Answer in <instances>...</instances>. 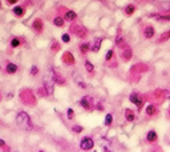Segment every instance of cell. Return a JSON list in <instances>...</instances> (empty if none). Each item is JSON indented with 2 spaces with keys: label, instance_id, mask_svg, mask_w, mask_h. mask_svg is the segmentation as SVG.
Instances as JSON below:
<instances>
[{
  "label": "cell",
  "instance_id": "obj_4",
  "mask_svg": "<svg viewBox=\"0 0 170 152\" xmlns=\"http://www.w3.org/2000/svg\"><path fill=\"white\" fill-rule=\"evenodd\" d=\"M129 100L132 101V103H134L135 106L138 107V108H141L142 104H144V100H142V98L140 96L138 93H132V95L129 96Z\"/></svg>",
  "mask_w": 170,
  "mask_h": 152
},
{
  "label": "cell",
  "instance_id": "obj_10",
  "mask_svg": "<svg viewBox=\"0 0 170 152\" xmlns=\"http://www.w3.org/2000/svg\"><path fill=\"white\" fill-rule=\"evenodd\" d=\"M76 17H77V15H76V12H73V11H68L65 14V20H68V21L75 20Z\"/></svg>",
  "mask_w": 170,
  "mask_h": 152
},
{
  "label": "cell",
  "instance_id": "obj_12",
  "mask_svg": "<svg viewBox=\"0 0 170 152\" xmlns=\"http://www.w3.org/2000/svg\"><path fill=\"white\" fill-rule=\"evenodd\" d=\"M18 71V66L13 63H8L7 64V72L8 74H15V72Z\"/></svg>",
  "mask_w": 170,
  "mask_h": 152
},
{
  "label": "cell",
  "instance_id": "obj_22",
  "mask_svg": "<svg viewBox=\"0 0 170 152\" xmlns=\"http://www.w3.org/2000/svg\"><path fill=\"white\" fill-rule=\"evenodd\" d=\"M66 115H68V119H69V120H72L73 116H75V113H73V109L72 108L68 109V111H66Z\"/></svg>",
  "mask_w": 170,
  "mask_h": 152
},
{
  "label": "cell",
  "instance_id": "obj_7",
  "mask_svg": "<svg viewBox=\"0 0 170 152\" xmlns=\"http://www.w3.org/2000/svg\"><path fill=\"white\" fill-rule=\"evenodd\" d=\"M125 118H126V120H128V121H133V120L135 119L134 112H133L132 109L126 108V109H125Z\"/></svg>",
  "mask_w": 170,
  "mask_h": 152
},
{
  "label": "cell",
  "instance_id": "obj_26",
  "mask_svg": "<svg viewBox=\"0 0 170 152\" xmlns=\"http://www.w3.org/2000/svg\"><path fill=\"white\" fill-rule=\"evenodd\" d=\"M73 131L77 132V133H78V132L83 131V127H81V126H75V127H73Z\"/></svg>",
  "mask_w": 170,
  "mask_h": 152
},
{
  "label": "cell",
  "instance_id": "obj_31",
  "mask_svg": "<svg viewBox=\"0 0 170 152\" xmlns=\"http://www.w3.org/2000/svg\"><path fill=\"white\" fill-rule=\"evenodd\" d=\"M105 152H110V151H109V149H105Z\"/></svg>",
  "mask_w": 170,
  "mask_h": 152
},
{
  "label": "cell",
  "instance_id": "obj_13",
  "mask_svg": "<svg viewBox=\"0 0 170 152\" xmlns=\"http://www.w3.org/2000/svg\"><path fill=\"white\" fill-rule=\"evenodd\" d=\"M13 14L16 15V16H19V17H21L23 16V14H24V9L21 8V7H19V6H16L13 8Z\"/></svg>",
  "mask_w": 170,
  "mask_h": 152
},
{
  "label": "cell",
  "instance_id": "obj_30",
  "mask_svg": "<svg viewBox=\"0 0 170 152\" xmlns=\"http://www.w3.org/2000/svg\"><path fill=\"white\" fill-rule=\"evenodd\" d=\"M8 3L9 4H15V3H16V0H8Z\"/></svg>",
  "mask_w": 170,
  "mask_h": 152
},
{
  "label": "cell",
  "instance_id": "obj_8",
  "mask_svg": "<svg viewBox=\"0 0 170 152\" xmlns=\"http://www.w3.org/2000/svg\"><path fill=\"white\" fill-rule=\"evenodd\" d=\"M154 36V28H153L152 26H147L146 28H145V37H147V39H150V37Z\"/></svg>",
  "mask_w": 170,
  "mask_h": 152
},
{
  "label": "cell",
  "instance_id": "obj_9",
  "mask_svg": "<svg viewBox=\"0 0 170 152\" xmlns=\"http://www.w3.org/2000/svg\"><path fill=\"white\" fill-rule=\"evenodd\" d=\"M101 43H102V39H101V37H97V39H96V40H95V44H93V47H92L93 52H97L98 49H100Z\"/></svg>",
  "mask_w": 170,
  "mask_h": 152
},
{
  "label": "cell",
  "instance_id": "obj_5",
  "mask_svg": "<svg viewBox=\"0 0 170 152\" xmlns=\"http://www.w3.org/2000/svg\"><path fill=\"white\" fill-rule=\"evenodd\" d=\"M121 58L124 60H130L132 58V48L129 46H125V47H121Z\"/></svg>",
  "mask_w": 170,
  "mask_h": 152
},
{
  "label": "cell",
  "instance_id": "obj_33",
  "mask_svg": "<svg viewBox=\"0 0 170 152\" xmlns=\"http://www.w3.org/2000/svg\"><path fill=\"white\" fill-rule=\"evenodd\" d=\"M39 152H44V151H39Z\"/></svg>",
  "mask_w": 170,
  "mask_h": 152
},
{
  "label": "cell",
  "instance_id": "obj_25",
  "mask_svg": "<svg viewBox=\"0 0 170 152\" xmlns=\"http://www.w3.org/2000/svg\"><path fill=\"white\" fill-rule=\"evenodd\" d=\"M69 40H71L69 35H68V34H64V35H63V41H64V43H68Z\"/></svg>",
  "mask_w": 170,
  "mask_h": 152
},
{
  "label": "cell",
  "instance_id": "obj_20",
  "mask_svg": "<svg viewBox=\"0 0 170 152\" xmlns=\"http://www.w3.org/2000/svg\"><path fill=\"white\" fill-rule=\"evenodd\" d=\"M33 27H35V29H37V31H41V20H35Z\"/></svg>",
  "mask_w": 170,
  "mask_h": 152
},
{
  "label": "cell",
  "instance_id": "obj_3",
  "mask_svg": "<svg viewBox=\"0 0 170 152\" xmlns=\"http://www.w3.org/2000/svg\"><path fill=\"white\" fill-rule=\"evenodd\" d=\"M93 146H95V143H93V140L90 138H84L83 140H81V143H80L81 149H85V151H88V149H92Z\"/></svg>",
  "mask_w": 170,
  "mask_h": 152
},
{
  "label": "cell",
  "instance_id": "obj_6",
  "mask_svg": "<svg viewBox=\"0 0 170 152\" xmlns=\"http://www.w3.org/2000/svg\"><path fill=\"white\" fill-rule=\"evenodd\" d=\"M80 104L85 109H90V107H92V98H90V96H84L80 100Z\"/></svg>",
  "mask_w": 170,
  "mask_h": 152
},
{
  "label": "cell",
  "instance_id": "obj_2",
  "mask_svg": "<svg viewBox=\"0 0 170 152\" xmlns=\"http://www.w3.org/2000/svg\"><path fill=\"white\" fill-rule=\"evenodd\" d=\"M55 75H56V72L53 71V69H49V71L47 72L45 78H44V87H45V91L48 95L53 93V84L56 83Z\"/></svg>",
  "mask_w": 170,
  "mask_h": 152
},
{
  "label": "cell",
  "instance_id": "obj_14",
  "mask_svg": "<svg viewBox=\"0 0 170 152\" xmlns=\"http://www.w3.org/2000/svg\"><path fill=\"white\" fill-rule=\"evenodd\" d=\"M146 113H147V115H149V116L154 115V113H156V107L153 106V104L147 106V108H146Z\"/></svg>",
  "mask_w": 170,
  "mask_h": 152
},
{
  "label": "cell",
  "instance_id": "obj_21",
  "mask_svg": "<svg viewBox=\"0 0 170 152\" xmlns=\"http://www.w3.org/2000/svg\"><path fill=\"white\" fill-rule=\"evenodd\" d=\"M89 51V44H83V46H81V52H83V54H87V52Z\"/></svg>",
  "mask_w": 170,
  "mask_h": 152
},
{
  "label": "cell",
  "instance_id": "obj_28",
  "mask_svg": "<svg viewBox=\"0 0 170 152\" xmlns=\"http://www.w3.org/2000/svg\"><path fill=\"white\" fill-rule=\"evenodd\" d=\"M162 7H164L165 9H170V1H167V3H164V6H162Z\"/></svg>",
  "mask_w": 170,
  "mask_h": 152
},
{
  "label": "cell",
  "instance_id": "obj_11",
  "mask_svg": "<svg viewBox=\"0 0 170 152\" xmlns=\"http://www.w3.org/2000/svg\"><path fill=\"white\" fill-rule=\"evenodd\" d=\"M147 141H150V143H153V141L157 140V133L154 131H149L147 132V136H146Z\"/></svg>",
  "mask_w": 170,
  "mask_h": 152
},
{
  "label": "cell",
  "instance_id": "obj_17",
  "mask_svg": "<svg viewBox=\"0 0 170 152\" xmlns=\"http://www.w3.org/2000/svg\"><path fill=\"white\" fill-rule=\"evenodd\" d=\"M85 68H87L88 72H93V69H95V67H93V64L90 63V61H85Z\"/></svg>",
  "mask_w": 170,
  "mask_h": 152
},
{
  "label": "cell",
  "instance_id": "obj_1",
  "mask_svg": "<svg viewBox=\"0 0 170 152\" xmlns=\"http://www.w3.org/2000/svg\"><path fill=\"white\" fill-rule=\"evenodd\" d=\"M16 123L20 128L23 129H31L32 128V121H31V118L27 112H19L18 115H16Z\"/></svg>",
  "mask_w": 170,
  "mask_h": 152
},
{
  "label": "cell",
  "instance_id": "obj_24",
  "mask_svg": "<svg viewBox=\"0 0 170 152\" xmlns=\"http://www.w3.org/2000/svg\"><path fill=\"white\" fill-rule=\"evenodd\" d=\"M112 56H113V51H112V49H109V51L107 52V56H105V59H107V60H110V59H112Z\"/></svg>",
  "mask_w": 170,
  "mask_h": 152
},
{
  "label": "cell",
  "instance_id": "obj_19",
  "mask_svg": "<svg viewBox=\"0 0 170 152\" xmlns=\"http://www.w3.org/2000/svg\"><path fill=\"white\" fill-rule=\"evenodd\" d=\"M112 121H113V116L110 115V113H108L107 118H105V124H107V126H110V124H112Z\"/></svg>",
  "mask_w": 170,
  "mask_h": 152
},
{
  "label": "cell",
  "instance_id": "obj_29",
  "mask_svg": "<svg viewBox=\"0 0 170 152\" xmlns=\"http://www.w3.org/2000/svg\"><path fill=\"white\" fill-rule=\"evenodd\" d=\"M0 147H3V148H6V149H8V147L6 146V143H4L3 140H1V139H0Z\"/></svg>",
  "mask_w": 170,
  "mask_h": 152
},
{
  "label": "cell",
  "instance_id": "obj_16",
  "mask_svg": "<svg viewBox=\"0 0 170 152\" xmlns=\"http://www.w3.org/2000/svg\"><path fill=\"white\" fill-rule=\"evenodd\" d=\"M134 11H135V8H134V6H132V4H129V6L125 8V12H126V15H132Z\"/></svg>",
  "mask_w": 170,
  "mask_h": 152
},
{
  "label": "cell",
  "instance_id": "obj_27",
  "mask_svg": "<svg viewBox=\"0 0 170 152\" xmlns=\"http://www.w3.org/2000/svg\"><path fill=\"white\" fill-rule=\"evenodd\" d=\"M37 72H39V68H37V67H36V66L32 67V69H31V74H32V75H36Z\"/></svg>",
  "mask_w": 170,
  "mask_h": 152
},
{
  "label": "cell",
  "instance_id": "obj_15",
  "mask_svg": "<svg viewBox=\"0 0 170 152\" xmlns=\"http://www.w3.org/2000/svg\"><path fill=\"white\" fill-rule=\"evenodd\" d=\"M53 23H55V26H56V27H63V24H64V19H63V17L59 16V17H56L55 20H53Z\"/></svg>",
  "mask_w": 170,
  "mask_h": 152
},
{
  "label": "cell",
  "instance_id": "obj_18",
  "mask_svg": "<svg viewBox=\"0 0 170 152\" xmlns=\"http://www.w3.org/2000/svg\"><path fill=\"white\" fill-rule=\"evenodd\" d=\"M11 46L13 47V48L19 47V46H20V40H19V39H16V37H13V39L11 40Z\"/></svg>",
  "mask_w": 170,
  "mask_h": 152
},
{
  "label": "cell",
  "instance_id": "obj_32",
  "mask_svg": "<svg viewBox=\"0 0 170 152\" xmlns=\"http://www.w3.org/2000/svg\"><path fill=\"white\" fill-rule=\"evenodd\" d=\"M169 115H170V109H169Z\"/></svg>",
  "mask_w": 170,
  "mask_h": 152
},
{
  "label": "cell",
  "instance_id": "obj_23",
  "mask_svg": "<svg viewBox=\"0 0 170 152\" xmlns=\"http://www.w3.org/2000/svg\"><path fill=\"white\" fill-rule=\"evenodd\" d=\"M169 36H170V31L169 32H166V34H164L161 36V39H159V41H162V40H166V39H169Z\"/></svg>",
  "mask_w": 170,
  "mask_h": 152
}]
</instances>
